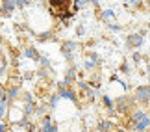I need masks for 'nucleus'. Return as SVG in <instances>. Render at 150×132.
Returning a JSON list of instances; mask_svg holds the SVG:
<instances>
[{"label":"nucleus","mask_w":150,"mask_h":132,"mask_svg":"<svg viewBox=\"0 0 150 132\" xmlns=\"http://www.w3.org/2000/svg\"><path fill=\"white\" fill-rule=\"evenodd\" d=\"M134 102H135L134 97H128V95L119 97V99H115V112H117V113H126V112H130L132 108H134Z\"/></svg>","instance_id":"obj_1"},{"label":"nucleus","mask_w":150,"mask_h":132,"mask_svg":"<svg viewBox=\"0 0 150 132\" xmlns=\"http://www.w3.org/2000/svg\"><path fill=\"white\" fill-rule=\"evenodd\" d=\"M50 4V13L57 17L59 13H63V11H71L69 8H71V0H48Z\"/></svg>","instance_id":"obj_2"},{"label":"nucleus","mask_w":150,"mask_h":132,"mask_svg":"<svg viewBox=\"0 0 150 132\" xmlns=\"http://www.w3.org/2000/svg\"><path fill=\"white\" fill-rule=\"evenodd\" d=\"M134 99L141 104H148L150 102V86H137Z\"/></svg>","instance_id":"obj_3"},{"label":"nucleus","mask_w":150,"mask_h":132,"mask_svg":"<svg viewBox=\"0 0 150 132\" xmlns=\"http://www.w3.org/2000/svg\"><path fill=\"white\" fill-rule=\"evenodd\" d=\"M143 41H145V34L139 32V34H130L128 37H126V47L128 49H139Z\"/></svg>","instance_id":"obj_4"},{"label":"nucleus","mask_w":150,"mask_h":132,"mask_svg":"<svg viewBox=\"0 0 150 132\" xmlns=\"http://www.w3.org/2000/svg\"><path fill=\"white\" fill-rule=\"evenodd\" d=\"M41 125H43V128L39 130V132H59V130H57V125H56V123H52L50 116H45Z\"/></svg>","instance_id":"obj_5"},{"label":"nucleus","mask_w":150,"mask_h":132,"mask_svg":"<svg viewBox=\"0 0 150 132\" xmlns=\"http://www.w3.org/2000/svg\"><path fill=\"white\" fill-rule=\"evenodd\" d=\"M130 128H132V130H135V132H145V130H148V128H150V116L143 117V119H141L139 123L132 125Z\"/></svg>","instance_id":"obj_6"},{"label":"nucleus","mask_w":150,"mask_h":132,"mask_svg":"<svg viewBox=\"0 0 150 132\" xmlns=\"http://www.w3.org/2000/svg\"><path fill=\"white\" fill-rule=\"evenodd\" d=\"M74 50H76V43H74V41H65V43H63V54H65L67 60L74 58Z\"/></svg>","instance_id":"obj_7"},{"label":"nucleus","mask_w":150,"mask_h":132,"mask_svg":"<svg viewBox=\"0 0 150 132\" xmlns=\"http://www.w3.org/2000/svg\"><path fill=\"white\" fill-rule=\"evenodd\" d=\"M146 116H148V113H146L145 110H134V112L130 113V119H128V123H130V125H128V127H132V125H135V123H139L141 119H143V117H146Z\"/></svg>","instance_id":"obj_8"},{"label":"nucleus","mask_w":150,"mask_h":132,"mask_svg":"<svg viewBox=\"0 0 150 132\" xmlns=\"http://www.w3.org/2000/svg\"><path fill=\"white\" fill-rule=\"evenodd\" d=\"M57 95H59L61 99H69L71 102H78V95H76V91H74V89H71V88H67V89L59 91Z\"/></svg>","instance_id":"obj_9"},{"label":"nucleus","mask_w":150,"mask_h":132,"mask_svg":"<svg viewBox=\"0 0 150 132\" xmlns=\"http://www.w3.org/2000/svg\"><path fill=\"white\" fill-rule=\"evenodd\" d=\"M96 130L98 132H111L113 123L109 121V119H102V121H98V125H96Z\"/></svg>","instance_id":"obj_10"},{"label":"nucleus","mask_w":150,"mask_h":132,"mask_svg":"<svg viewBox=\"0 0 150 132\" xmlns=\"http://www.w3.org/2000/svg\"><path fill=\"white\" fill-rule=\"evenodd\" d=\"M15 6H17V0H4V4H2V13L9 15L11 11L15 9Z\"/></svg>","instance_id":"obj_11"},{"label":"nucleus","mask_w":150,"mask_h":132,"mask_svg":"<svg viewBox=\"0 0 150 132\" xmlns=\"http://www.w3.org/2000/svg\"><path fill=\"white\" fill-rule=\"evenodd\" d=\"M100 17H102V21H104V22L111 24V22H113V19H115V11H113V9H104Z\"/></svg>","instance_id":"obj_12"},{"label":"nucleus","mask_w":150,"mask_h":132,"mask_svg":"<svg viewBox=\"0 0 150 132\" xmlns=\"http://www.w3.org/2000/svg\"><path fill=\"white\" fill-rule=\"evenodd\" d=\"M74 80H76V69L71 67V69L67 71V74H65V84H67V86H71Z\"/></svg>","instance_id":"obj_13"},{"label":"nucleus","mask_w":150,"mask_h":132,"mask_svg":"<svg viewBox=\"0 0 150 132\" xmlns=\"http://www.w3.org/2000/svg\"><path fill=\"white\" fill-rule=\"evenodd\" d=\"M24 56H26V58H32V60H41V56H39V52H37V50L35 49H32V47H28L26 50H24Z\"/></svg>","instance_id":"obj_14"},{"label":"nucleus","mask_w":150,"mask_h":132,"mask_svg":"<svg viewBox=\"0 0 150 132\" xmlns=\"http://www.w3.org/2000/svg\"><path fill=\"white\" fill-rule=\"evenodd\" d=\"M19 93H21V89L17 88V86H13V88H9V89H8V101H15L17 97H19Z\"/></svg>","instance_id":"obj_15"},{"label":"nucleus","mask_w":150,"mask_h":132,"mask_svg":"<svg viewBox=\"0 0 150 132\" xmlns=\"http://www.w3.org/2000/svg\"><path fill=\"white\" fill-rule=\"evenodd\" d=\"M102 102H104V106H106V110H108V112L115 110V102H113L111 99H109L108 95H104V97H102Z\"/></svg>","instance_id":"obj_16"},{"label":"nucleus","mask_w":150,"mask_h":132,"mask_svg":"<svg viewBox=\"0 0 150 132\" xmlns=\"http://www.w3.org/2000/svg\"><path fill=\"white\" fill-rule=\"evenodd\" d=\"M78 88L82 89V91H85V93H87V91L91 89V84H89V82H85V80H80V82H78Z\"/></svg>","instance_id":"obj_17"},{"label":"nucleus","mask_w":150,"mask_h":132,"mask_svg":"<svg viewBox=\"0 0 150 132\" xmlns=\"http://www.w3.org/2000/svg\"><path fill=\"white\" fill-rule=\"evenodd\" d=\"M33 112H35V110H33V104H32V102H28V104L24 106V117H30Z\"/></svg>","instance_id":"obj_18"},{"label":"nucleus","mask_w":150,"mask_h":132,"mask_svg":"<svg viewBox=\"0 0 150 132\" xmlns=\"http://www.w3.org/2000/svg\"><path fill=\"white\" fill-rule=\"evenodd\" d=\"M59 99H61L59 95H52V97H50V106H52V108H56V106H57V102H59Z\"/></svg>","instance_id":"obj_19"},{"label":"nucleus","mask_w":150,"mask_h":132,"mask_svg":"<svg viewBox=\"0 0 150 132\" xmlns=\"http://www.w3.org/2000/svg\"><path fill=\"white\" fill-rule=\"evenodd\" d=\"M141 4H143V0H128V6H132V8H139Z\"/></svg>","instance_id":"obj_20"},{"label":"nucleus","mask_w":150,"mask_h":132,"mask_svg":"<svg viewBox=\"0 0 150 132\" xmlns=\"http://www.w3.org/2000/svg\"><path fill=\"white\" fill-rule=\"evenodd\" d=\"M28 4H30V0H17V6H19V8H26Z\"/></svg>","instance_id":"obj_21"},{"label":"nucleus","mask_w":150,"mask_h":132,"mask_svg":"<svg viewBox=\"0 0 150 132\" xmlns=\"http://www.w3.org/2000/svg\"><path fill=\"white\" fill-rule=\"evenodd\" d=\"M132 58H134V61H135V64H139V61L143 60V56H141L139 52H134V56H132Z\"/></svg>","instance_id":"obj_22"},{"label":"nucleus","mask_w":150,"mask_h":132,"mask_svg":"<svg viewBox=\"0 0 150 132\" xmlns=\"http://www.w3.org/2000/svg\"><path fill=\"white\" fill-rule=\"evenodd\" d=\"M120 71H122V73H126V74H128V73H130V65H128V64H126V61H124V64H122V65H120Z\"/></svg>","instance_id":"obj_23"},{"label":"nucleus","mask_w":150,"mask_h":132,"mask_svg":"<svg viewBox=\"0 0 150 132\" xmlns=\"http://www.w3.org/2000/svg\"><path fill=\"white\" fill-rule=\"evenodd\" d=\"M109 30H113V32H120V26H119V24H113V22H111V24H109Z\"/></svg>","instance_id":"obj_24"},{"label":"nucleus","mask_w":150,"mask_h":132,"mask_svg":"<svg viewBox=\"0 0 150 132\" xmlns=\"http://www.w3.org/2000/svg\"><path fill=\"white\" fill-rule=\"evenodd\" d=\"M76 34H78V36H85V28L83 26H78L76 28Z\"/></svg>","instance_id":"obj_25"},{"label":"nucleus","mask_w":150,"mask_h":132,"mask_svg":"<svg viewBox=\"0 0 150 132\" xmlns=\"http://www.w3.org/2000/svg\"><path fill=\"white\" fill-rule=\"evenodd\" d=\"M45 113H47V106H41L37 110V116H45Z\"/></svg>","instance_id":"obj_26"},{"label":"nucleus","mask_w":150,"mask_h":132,"mask_svg":"<svg viewBox=\"0 0 150 132\" xmlns=\"http://www.w3.org/2000/svg\"><path fill=\"white\" fill-rule=\"evenodd\" d=\"M4 112H6V104H4V102H0V117L4 116Z\"/></svg>","instance_id":"obj_27"},{"label":"nucleus","mask_w":150,"mask_h":132,"mask_svg":"<svg viewBox=\"0 0 150 132\" xmlns=\"http://www.w3.org/2000/svg\"><path fill=\"white\" fill-rule=\"evenodd\" d=\"M0 132H8V125H4L2 121H0Z\"/></svg>","instance_id":"obj_28"},{"label":"nucleus","mask_w":150,"mask_h":132,"mask_svg":"<svg viewBox=\"0 0 150 132\" xmlns=\"http://www.w3.org/2000/svg\"><path fill=\"white\" fill-rule=\"evenodd\" d=\"M52 36H50V34L47 32V34H45V36H41V37H39V39H41V41H47V39H50Z\"/></svg>","instance_id":"obj_29"},{"label":"nucleus","mask_w":150,"mask_h":132,"mask_svg":"<svg viewBox=\"0 0 150 132\" xmlns=\"http://www.w3.org/2000/svg\"><path fill=\"white\" fill-rule=\"evenodd\" d=\"M41 64H43L45 67H48V65H50V61H48V58H41Z\"/></svg>","instance_id":"obj_30"},{"label":"nucleus","mask_w":150,"mask_h":132,"mask_svg":"<svg viewBox=\"0 0 150 132\" xmlns=\"http://www.w3.org/2000/svg\"><path fill=\"white\" fill-rule=\"evenodd\" d=\"M87 2H91V4H95V6H98V0H83V4H87Z\"/></svg>","instance_id":"obj_31"},{"label":"nucleus","mask_w":150,"mask_h":132,"mask_svg":"<svg viewBox=\"0 0 150 132\" xmlns=\"http://www.w3.org/2000/svg\"><path fill=\"white\" fill-rule=\"evenodd\" d=\"M2 73H4V65H0V78H2Z\"/></svg>","instance_id":"obj_32"},{"label":"nucleus","mask_w":150,"mask_h":132,"mask_svg":"<svg viewBox=\"0 0 150 132\" xmlns=\"http://www.w3.org/2000/svg\"><path fill=\"white\" fill-rule=\"evenodd\" d=\"M146 71H148V74H150V61L146 64Z\"/></svg>","instance_id":"obj_33"},{"label":"nucleus","mask_w":150,"mask_h":132,"mask_svg":"<svg viewBox=\"0 0 150 132\" xmlns=\"http://www.w3.org/2000/svg\"><path fill=\"white\" fill-rule=\"evenodd\" d=\"M82 132H87V128H85V127H83V128H82Z\"/></svg>","instance_id":"obj_34"},{"label":"nucleus","mask_w":150,"mask_h":132,"mask_svg":"<svg viewBox=\"0 0 150 132\" xmlns=\"http://www.w3.org/2000/svg\"><path fill=\"white\" fill-rule=\"evenodd\" d=\"M148 86H150V74H148Z\"/></svg>","instance_id":"obj_35"},{"label":"nucleus","mask_w":150,"mask_h":132,"mask_svg":"<svg viewBox=\"0 0 150 132\" xmlns=\"http://www.w3.org/2000/svg\"><path fill=\"white\" fill-rule=\"evenodd\" d=\"M146 4H150V0H146Z\"/></svg>","instance_id":"obj_36"},{"label":"nucleus","mask_w":150,"mask_h":132,"mask_svg":"<svg viewBox=\"0 0 150 132\" xmlns=\"http://www.w3.org/2000/svg\"><path fill=\"white\" fill-rule=\"evenodd\" d=\"M0 28H2V22H0Z\"/></svg>","instance_id":"obj_37"}]
</instances>
